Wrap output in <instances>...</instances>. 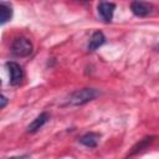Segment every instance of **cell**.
I'll return each mask as SVG.
<instances>
[{"label": "cell", "mask_w": 159, "mask_h": 159, "mask_svg": "<svg viewBox=\"0 0 159 159\" xmlns=\"http://www.w3.org/2000/svg\"><path fill=\"white\" fill-rule=\"evenodd\" d=\"M10 159H27V155H21V157H14Z\"/></svg>", "instance_id": "cell-12"}, {"label": "cell", "mask_w": 159, "mask_h": 159, "mask_svg": "<svg viewBox=\"0 0 159 159\" xmlns=\"http://www.w3.org/2000/svg\"><path fill=\"white\" fill-rule=\"evenodd\" d=\"M7 102H9V101H7V98H6L5 96L0 94V109H1V108H4V107L7 104Z\"/></svg>", "instance_id": "cell-11"}, {"label": "cell", "mask_w": 159, "mask_h": 159, "mask_svg": "<svg viewBox=\"0 0 159 159\" xmlns=\"http://www.w3.org/2000/svg\"><path fill=\"white\" fill-rule=\"evenodd\" d=\"M0 86H1V80H0Z\"/></svg>", "instance_id": "cell-13"}, {"label": "cell", "mask_w": 159, "mask_h": 159, "mask_svg": "<svg viewBox=\"0 0 159 159\" xmlns=\"http://www.w3.org/2000/svg\"><path fill=\"white\" fill-rule=\"evenodd\" d=\"M98 140H99V134L93 133V132L86 133V134H83V135L78 139V142H80L81 144H83V145H86V147H88V148H94V147H97Z\"/></svg>", "instance_id": "cell-9"}, {"label": "cell", "mask_w": 159, "mask_h": 159, "mask_svg": "<svg viewBox=\"0 0 159 159\" xmlns=\"http://www.w3.org/2000/svg\"><path fill=\"white\" fill-rule=\"evenodd\" d=\"M11 53L16 57H26L29 56L32 50H34V46L31 43V41L26 37H16L12 43H11Z\"/></svg>", "instance_id": "cell-2"}, {"label": "cell", "mask_w": 159, "mask_h": 159, "mask_svg": "<svg viewBox=\"0 0 159 159\" xmlns=\"http://www.w3.org/2000/svg\"><path fill=\"white\" fill-rule=\"evenodd\" d=\"M6 67H7V71L10 75V81H9L10 84L11 86H19L20 82L22 81V77H24L22 67L17 62H14V61L6 62Z\"/></svg>", "instance_id": "cell-3"}, {"label": "cell", "mask_w": 159, "mask_h": 159, "mask_svg": "<svg viewBox=\"0 0 159 159\" xmlns=\"http://www.w3.org/2000/svg\"><path fill=\"white\" fill-rule=\"evenodd\" d=\"M104 42H106V36H104V34H103L102 31H96V32L91 36L89 42H88V45H87V48H88V51H96V50L99 48Z\"/></svg>", "instance_id": "cell-8"}, {"label": "cell", "mask_w": 159, "mask_h": 159, "mask_svg": "<svg viewBox=\"0 0 159 159\" xmlns=\"http://www.w3.org/2000/svg\"><path fill=\"white\" fill-rule=\"evenodd\" d=\"M154 139H155V137H154V135L145 137V138L140 139L138 143H135V144L132 147V149H130V150H129V153L127 154V158H130V157H134V155H137V154L143 153L145 149H148V147L153 143V140H154Z\"/></svg>", "instance_id": "cell-5"}, {"label": "cell", "mask_w": 159, "mask_h": 159, "mask_svg": "<svg viewBox=\"0 0 159 159\" xmlns=\"http://www.w3.org/2000/svg\"><path fill=\"white\" fill-rule=\"evenodd\" d=\"M48 119H50V114H48L47 112L40 113V114L27 125L26 132H27V133H36L40 128H42V127L48 122Z\"/></svg>", "instance_id": "cell-7"}, {"label": "cell", "mask_w": 159, "mask_h": 159, "mask_svg": "<svg viewBox=\"0 0 159 159\" xmlns=\"http://www.w3.org/2000/svg\"><path fill=\"white\" fill-rule=\"evenodd\" d=\"M99 96V91L96 88H82L72 92L68 97V103L71 106H82L86 104Z\"/></svg>", "instance_id": "cell-1"}, {"label": "cell", "mask_w": 159, "mask_h": 159, "mask_svg": "<svg viewBox=\"0 0 159 159\" xmlns=\"http://www.w3.org/2000/svg\"><path fill=\"white\" fill-rule=\"evenodd\" d=\"M98 15L104 22H111L113 19V12L116 10V4L113 2H99L97 6Z\"/></svg>", "instance_id": "cell-4"}, {"label": "cell", "mask_w": 159, "mask_h": 159, "mask_svg": "<svg viewBox=\"0 0 159 159\" xmlns=\"http://www.w3.org/2000/svg\"><path fill=\"white\" fill-rule=\"evenodd\" d=\"M12 17V10L6 4H0V25L6 24Z\"/></svg>", "instance_id": "cell-10"}, {"label": "cell", "mask_w": 159, "mask_h": 159, "mask_svg": "<svg viewBox=\"0 0 159 159\" xmlns=\"http://www.w3.org/2000/svg\"><path fill=\"white\" fill-rule=\"evenodd\" d=\"M130 10L135 15V16H139V17H145L148 16L152 10H153V6L148 2H143V1H133L130 4Z\"/></svg>", "instance_id": "cell-6"}]
</instances>
